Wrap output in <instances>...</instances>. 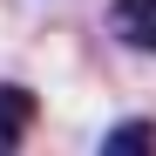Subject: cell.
I'll return each mask as SVG.
<instances>
[{
  "label": "cell",
  "instance_id": "6da1fadb",
  "mask_svg": "<svg viewBox=\"0 0 156 156\" xmlns=\"http://www.w3.org/2000/svg\"><path fill=\"white\" fill-rule=\"evenodd\" d=\"M27 129H34V95L7 82V88H0V156H14Z\"/></svg>",
  "mask_w": 156,
  "mask_h": 156
},
{
  "label": "cell",
  "instance_id": "7a4b0ae2",
  "mask_svg": "<svg viewBox=\"0 0 156 156\" xmlns=\"http://www.w3.org/2000/svg\"><path fill=\"white\" fill-rule=\"evenodd\" d=\"M102 156H156V122H143V115L115 122L109 136H102Z\"/></svg>",
  "mask_w": 156,
  "mask_h": 156
},
{
  "label": "cell",
  "instance_id": "3957f363",
  "mask_svg": "<svg viewBox=\"0 0 156 156\" xmlns=\"http://www.w3.org/2000/svg\"><path fill=\"white\" fill-rule=\"evenodd\" d=\"M109 20H115V34H122L129 48H143V41L156 34V0H115Z\"/></svg>",
  "mask_w": 156,
  "mask_h": 156
}]
</instances>
